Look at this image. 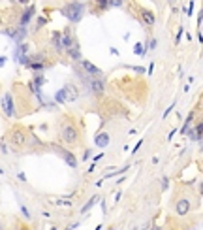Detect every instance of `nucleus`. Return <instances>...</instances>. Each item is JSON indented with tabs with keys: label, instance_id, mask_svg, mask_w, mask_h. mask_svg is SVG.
<instances>
[{
	"label": "nucleus",
	"instance_id": "obj_1",
	"mask_svg": "<svg viewBox=\"0 0 203 230\" xmlns=\"http://www.w3.org/2000/svg\"><path fill=\"white\" fill-rule=\"evenodd\" d=\"M81 13H83V6L81 4H70L68 8L64 10V15L70 17L72 21H79L81 19Z\"/></svg>",
	"mask_w": 203,
	"mask_h": 230
},
{
	"label": "nucleus",
	"instance_id": "obj_2",
	"mask_svg": "<svg viewBox=\"0 0 203 230\" xmlns=\"http://www.w3.org/2000/svg\"><path fill=\"white\" fill-rule=\"evenodd\" d=\"M62 140L66 143H73L77 140V128L72 127V124H66V127L62 128Z\"/></svg>",
	"mask_w": 203,
	"mask_h": 230
},
{
	"label": "nucleus",
	"instance_id": "obj_3",
	"mask_svg": "<svg viewBox=\"0 0 203 230\" xmlns=\"http://www.w3.org/2000/svg\"><path fill=\"white\" fill-rule=\"evenodd\" d=\"M2 108H4V111H6V115H8V117H13V115H15V109H13V98H11L10 93L4 94V98H2Z\"/></svg>",
	"mask_w": 203,
	"mask_h": 230
},
{
	"label": "nucleus",
	"instance_id": "obj_4",
	"mask_svg": "<svg viewBox=\"0 0 203 230\" xmlns=\"http://www.w3.org/2000/svg\"><path fill=\"white\" fill-rule=\"evenodd\" d=\"M62 93H64V98H66V102H72V100H75L79 96V90H77V87L75 85H64V89H62Z\"/></svg>",
	"mask_w": 203,
	"mask_h": 230
},
{
	"label": "nucleus",
	"instance_id": "obj_5",
	"mask_svg": "<svg viewBox=\"0 0 203 230\" xmlns=\"http://www.w3.org/2000/svg\"><path fill=\"white\" fill-rule=\"evenodd\" d=\"M175 211H177V215H186L188 211H190V202H188L186 198L179 200L177 206H175Z\"/></svg>",
	"mask_w": 203,
	"mask_h": 230
},
{
	"label": "nucleus",
	"instance_id": "obj_6",
	"mask_svg": "<svg viewBox=\"0 0 203 230\" xmlns=\"http://www.w3.org/2000/svg\"><path fill=\"white\" fill-rule=\"evenodd\" d=\"M83 70L88 72V74H92V75H96V78H100V75H102L100 68H96L92 62H88V60H83Z\"/></svg>",
	"mask_w": 203,
	"mask_h": 230
},
{
	"label": "nucleus",
	"instance_id": "obj_7",
	"mask_svg": "<svg viewBox=\"0 0 203 230\" xmlns=\"http://www.w3.org/2000/svg\"><path fill=\"white\" fill-rule=\"evenodd\" d=\"M88 87L92 89V93H96V94L103 93V83L100 79H88Z\"/></svg>",
	"mask_w": 203,
	"mask_h": 230
},
{
	"label": "nucleus",
	"instance_id": "obj_8",
	"mask_svg": "<svg viewBox=\"0 0 203 230\" xmlns=\"http://www.w3.org/2000/svg\"><path fill=\"white\" fill-rule=\"evenodd\" d=\"M32 13H34V6H30L28 10H25V11H23V15H21V26H25V25L32 19Z\"/></svg>",
	"mask_w": 203,
	"mask_h": 230
},
{
	"label": "nucleus",
	"instance_id": "obj_9",
	"mask_svg": "<svg viewBox=\"0 0 203 230\" xmlns=\"http://www.w3.org/2000/svg\"><path fill=\"white\" fill-rule=\"evenodd\" d=\"M141 19H143L149 26H152V25H154V21H156L154 15H152V11H149V10H143V11H141Z\"/></svg>",
	"mask_w": 203,
	"mask_h": 230
},
{
	"label": "nucleus",
	"instance_id": "obj_10",
	"mask_svg": "<svg viewBox=\"0 0 203 230\" xmlns=\"http://www.w3.org/2000/svg\"><path fill=\"white\" fill-rule=\"evenodd\" d=\"M109 143V136L107 134H103V132H102V134H98L96 136V145H98V147H106V145Z\"/></svg>",
	"mask_w": 203,
	"mask_h": 230
},
{
	"label": "nucleus",
	"instance_id": "obj_11",
	"mask_svg": "<svg viewBox=\"0 0 203 230\" xmlns=\"http://www.w3.org/2000/svg\"><path fill=\"white\" fill-rule=\"evenodd\" d=\"M11 140L15 142L17 145H23V143H25V140H26V136H25V134H23L21 130H15V132L11 134Z\"/></svg>",
	"mask_w": 203,
	"mask_h": 230
},
{
	"label": "nucleus",
	"instance_id": "obj_12",
	"mask_svg": "<svg viewBox=\"0 0 203 230\" xmlns=\"http://www.w3.org/2000/svg\"><path fill=\"white\" fill-rule=\"evenodd\" d=\"M62 157H64V160L68 162V166H72V168H75V166H77V158H75L73 155H70L68 151H62Z\"/></svg>",
	"mask_w": 203,
	"mask_h": 230
},
{
	"label": "nucleus",
	"instance_id": "obj_13",
	"mask_svg": "<svg viewBox=\"0 0 203 230\" xmlns=\"http://www.w3.org/2000/svg\"><path fill=\"white\" fill-rule=\"evenodd\" d=\"M53 45L57 47V49H62V40H60V34H55V36H53Z\"/></svg>",
	"mask_w": 203,
	"mask_h": 230
},
{
	"label": "nucleus",
	"instance_id": "obj_14",
	"mask_svg": "<svg viewBox=\"0 0 203 230\" xmlns=\"http://www.w3.org/2000/svg\"><path fill=\"white\" fill-rule=\"evenodd\" d=\"M28 68H32V70H43V62H30Z\"/></svg>",
	"mask_w": 203,
	"mask_h": 230
},
{
	"label": "nucleus",
	"instance_id": "obj_15",
	"mask_svg": "<svg viewBox=\"0 0 203 230\" xmlns=\"http://www.w3.org/2000/svg\"><path fill=\"white\" fill-rule=\"evenodd\" d=\"M55 100H57V102H60V104H64V102H66V98H64V93H62V89H60V93H57V94H55Z\"/></svg>",
	"mask_w": 203,
	"mask_h": 230
},
{
	"label": "nucleus",
	"instance_id": "obj_16",
	"mask_svg": "<svg viewBox=\"0 0 203 230\" xmlns=\"http://www.w3.org/2000/svg\"><path fill=\"white\" fill-rule=\"evenodd\" d=\"M94 202H96V196H94V198H90V202H88V204H85V207H83V210H81V211H83V213H87V211L90 210V207H92V206H94Z\"/></svg>",
	"mask_w": 203,
	"mask_h": 230
},
{
	"label": "nucleus",
	"instance_id": "obj_17",
	"mask_svg": "<svg viewBox=\"0 0 203 230\" xmlns=\"http://www.w3.org/2000/svg\"><path fill=\"white\" fill-rule=\"evenodd\" d=\"M134 51L137 53V55H143L145 51H143V47H141V44H136V47H134Z\"/></svg>",
	"mask_w": 203,
	"mask_h": 230
},
{
	"label": "nucleus",
	"instance_id": "obj_18",
	"mask_svg": "<svg viewBox=\"0 0 203 230\" xmlns=\"http://www.w3.org/2000/svg\"><path fill=\"white\" fill-rule=\"evenodd\" d=\"M17 177H19L21 181H26V176H25V173H23V172H21V173H19V176H17Z\"/></svg>",
	"mask_w": 203,
	"mask_h": 230
},
{
	"label": "nucleus",
	"instance_id": "obj_19",
	"mask_svg": "<svg viewBox=\"0 0 203 230\" xmlns=\"http://www.w3.org/2000/svg\"><path fill=\"white\" fill-rule=\"evenodd\" d=\"M134 70H136V72H139V74H143V72H145L143 68H139V66H134Z\"/></svg>",
	"mask_w": 203,
	"mask_h": 230
},
{
	"label": "nucleus",
	"instance_id": "obj_20",
	"mask_svg": "<svg viewBox=\"0 0 203 230\" xmlns=\"http://www.w3.org/2000/svg\"><path fill=\"white\" fill-rule=\"evenodd\" d=\"M6 64V57H0V66H4Z\"/></svg>",
	"mask_w": 203,
	"mask_h": 230
},
{
	"label": "nucleus",
	"instance_id": "obj_21",
	"mask_svg": "<svg viewBox=\"0 0 203 230\" xmlns=\"http://www.w3.org/2000/svg\"><path fill=\"white\" fill-rule=\"evenodd\" d=\"M201 194H203V185H201Z\"/></svg>",
	"mask_w": 203,
	"mask_h": 230
}]
</instances>
